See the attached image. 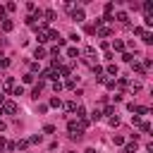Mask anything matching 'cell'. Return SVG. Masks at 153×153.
Returning <instances> with one entry per match:
<instances>
[{"mask_svg":"<svg viewBox=\"0 0 153 153\" xmlns=\"http://www.w3.org/2000/svg\"><path fill=\"white\" fill-rule=\"evenodd\" d=\"M2 112L14 115V112H17V103H14V100H5V103H2Z\"/></svg>","mask_w":153,"mask_h":153,"instance_id":"obj_1","label":"cell"},{"mask_svg":"<svg viewBox=\"0 0 153 153\" xmlns=\"http://www.w3.org/2000/svg\"><path fill=\"white\" fill-rule=\"evenodd\" d=\"M72 19L84 22V10H81V7H74V10H72Z\"/></svg>","mask_w":153,"mask_h":153,"instance_id":"obj_2","label":"cell"},{"mask_svg":"<svg viewBox=\"0 0 153 153\" xmlns=\"http://www.w3.org/2000/svg\"><path fill=\"white\" fill-rule=\"evenodd\" d=\"M84 55H86V57H88L91 62H93V60L98 57V53H96V48H91V45H88V48H84Z\"/></svg>","mask_w":153,"mask_h":153,"instance_id":"obj_3","label":"cell"},{"mask_svg":"<svg viewBox=\"0 0 153 153\" xmlns=\"http://www.w3.org/2000/svg\"><path fill=\"white\" fill-rule=\"evenodd\" d=\"M57 76H60V74H57V69H55V67L43 72V79H55V81H57Z\"/></svg>","mask_w":153,"mask_h":153,"instance_id":"obj_4","label":"cell"},{"mask_svg":"<svg viewBox=\"0 0 153 153\" xmlns=\"http://www.w3.org/2000/svg\"><path fill=\"white\" fill-rule=\"evenodd\" d=\"M2 88H5V91H12V88H14V79H12V76H5V81H2Z\"/></svg>","mask_w":153,"mask_h":153,"instance_id":"obj_5","label":"cell"},{"mask_svg":"<svg viewBox=\"0 0 153 153\" xmlns=\"http://www.w3.org/2000/svg\"><path fill=\"white\" fill-rule=\"evenodd\" d=\"M48 33H50V31H48L45 26H41V29H38V41H41V43H43V41H48Z\"/></svg>","mask_w":153,"mask_h":153,"instance_id":"obj_6","label":"cell"},{"mask_svg":"<svg viewBox=\"0 0 153 153\" xmlns=\"http://www.w3.org/2000/svg\"><path fill=\"white\" fill-rule=\"evenodd\" d=\"M43 88H45V81H38V84H36V86H33V91H31V93H33V96H36V98H38V96H41V91H43Z\"/></svg>","mask_w":153,"mask_h":153,"instance_id":"obj_7","label":"cell"},{"mask_svg":"<svg viewBox=\"0 0 153 153\" xmlns=\"http://www.w3.org/2000/svg\"><path fill=\"white\" fill-rule=\"evenodd\" d=\"M115 19H117L120 24H127V22H129V14H127V12H117V17H115Z\"/></svg>","mask_w":153,"mask_h":153,"instance_id":"obj_8","label":"cell"},{"mask_svg":"<svg viewBox=\"0 0 153 153\" xmlns=\"http://www.w3.org/2000/svg\"><path fill=\"white\" fill-rule=\"evenodd\" d=\"M14 148H19V151H26V148H29V139H22V141H17V143H14Z\"/></svg>","mask_w":153,"mask_h":153,"instance_id":"obj_9","label":"cell"},{"mask_svg":"<svg viewBox=\"0 0 153 153\" xmlns=\"http://www.w3.org/2000/svg\"><path fill=\"white\" fill-rule=\"evenodd\" d=\"M98 36H100V38H108V36H110V29H108V26H98Z\"/></svg>","mask_w":153,"mask_h":153,"instance_id":"obj_10","label":"cell"},{"mask_svg":"<svg viewBox=\"0 0 153 153\" xmlns=\"http://www.w3.org/2000/svg\"><path fill=\"white\" fill-rule=\"evenodd\" d=\"M74 112H76V117H79V120H84V117H86V108H84V105H76V110H74Z\"/></svg>","mask_w":153,"mask_h":153,"instance_id":"obj_11","label":"cell"},{"mask_svg":"<svg viewBox=\"0 0 153 153\" xmlns=\"http://www.w3.org/2000/svg\"><path fill=\"white\" fill-rule=\"evenodd\" d=\"M12 29H14V24L10 19H2V31H12Z\"/></svg>","mask_w":153,"mask_h":153,"instance_id":"obj_12","label":"cell"},{"mask_svg":"<svg viewBox=\"0 0 153 153\" xmlns=\"http://www.w3.org/2000/svg\"><path fill=\"white\" fill-rule=\"evenodd\" d=\"M45 55H48V50H45V48H36V53H33V57H38V60H41V57H45Z\"/></svg>","mask_w":153,"mask_h":153,"instance_id":"obj_13","label":"cell"},{"mask_svg":"<svg viewBox=\"0 0 153 153\" xmlns=\"http://www.w3.org/2000/svg\"><path fill=\"white\" fill-rule=\"evenodd\" d=\"M129 91L139 93V91H141V84H139V81H131V84H129Z\"/></svg>","mask_w":153,"mask_h":153,"instance_id":"obj_14","label":"cell"},{"mask_svg":"<svg viewBox=\"0 0 153 153\" xmlns=\"http://www.w3.org/2000/svg\"><path fill=\"white\" fill-rule=\"evenodd\" d=\"M65 110H67V112H74V110H76V103H74V100L65 103Z\"/></svg>","mask_w":153,"mask_h":153,"instance_id":"obj_15","label":"cell"},{"mask_svg":"<svg viewBox=\"0 0 153 153\" xmlns=\"http://www.w3.org/2000/svg\"><path fill=\"white\" fill-rule=\"evenodd\" d=\"M112 143H115V146H124V139H122L120 134H115V136H112Z\"/></svg>","mask_w":153,"mask_h":153,"instance_id":"obj_16","label":"cell"},{"mask_svg":"<svg viewBox=\"0 0 153 153\" xmlns=\"http://www.w3.org/2000/svg\"><path fill=\"white\" fill-rule=\"evenodd\" d=\"M136 151H139L136 143H127V146H124V153H136Z\"/></svg>","mask_w":153,"mask_h":153,"instance_id":"obj_17","label":"cell"},{"mask_svg":"<svg viewBox=\"0 0 153 153\" xmlns=\"http://www.w3.org/2000/svg\"><path fill=\"white\" fill-rule=\"evenodd\" d=\"M43 14H45V22H53V19H55V12H53V10H45Z\"/></svg>","mask_w":153,"mask_h":153,"instance_id":"obj_18","label":"cell"},{"mask_svg":"<svg viewBox=\"0 0 153 153\" xmlns=\"http://www.w3.org/2000/svg\"><path fill=\"white\" fill-rule=\"evenodd\" d=\"M67 57H79V50L76 48H67Z\"/></svg>","mask_w":153,"mask_h":153,"instance_id":"obj_19","label":"cell"},{"mask_svg":"<svg viewBox=\"0 0 153 153\" xmlns=\"http://www.w3.org/2000/svg\"><path fill=\"white\" fill-rule=\"evenodd\" d=\"M48 105H50V108H60V105H62V100H60V98H50V103H48Z\"/></svg>","mask_w":153,"mask_h":153,"instance_id":"obj_20","label":"cell"},{"mask_svg":"<svg viewBox=\"0 0 153 153\" xmlns=\"http://www.w3.org/2000/svg\"><path fill=\"white\" fill-rule=\"evenodd\" d=\"M112 10H115V2H105V17H108Z\"/></svg>","mask_w":153,"mask_h":153,"instance_id":"obj_21","label":"cell"},{"mask_svg":"<svg viewBox=\"0 0 153 153\" xmlns=\"http://www.w3.org/2000/svg\"><path fill=\"white\" fill-rule=\"evenodd\" d=\"M134 72H136V74H143L146 69H143V65H139V62H134Z\"/></svg>","mask_w":153,"mask_h":153,"instance_id":"obj_22","label":"cell"},{"mask_svg":"<svg viewBox=\"0 0 153 153\" xmlns=\"http://www.w3.org/2000/svg\"><path fill=\"white\" fill-rule=\"evenodd\" d=\"M143 10L151 14V10H153V2H151V0H146V2H143Z\"/></svg>","mask_w":153,"mask_h":153,"instance_id":"obj_23","label":"cell"},{"mask_svg":"<svg viewBox=\"0 0 153 153\" xmlns=\"http://www.w3.org/2000/svg\"><path fill=\"white\" fill-rule=\"evenodd\" d=\"M112 48H115V50H124V43H122V41H115Z\"/></svg>","mask_w":153,"mask_h":153,"instance_id":"obj_24","label":"cell"},{"mask_svg":"<svg viewBox=\"0 0 153 153\" xmlns=\"http://www.w3.org/2000/svg\"><path fill=\"white\" fill-rule=\"evenodd\" d=\"M105 72H108V74H117V65H108Z\"/></svg>","mask_w":153,"mask_h":153,"instance_id":"obj_25","label":"cell"},{"mask_svg":"<svg viewBox=\"0 0 153 153\" xmlns=\"http://www.w3.org/2000/svg\"><path fill=\"white\" fill-rule=\"evenodd\" d=\"M12 93H14V96H24V88H22V86H14Z\"/></svg>","mask_w":153,"mask_h":153,"instance_id":"obj_26","label":"cell"},{"mask_svg":"<svg viewBox=\"0 0 153 153\" xmlns=\"http://www.w3.org/2000/svg\"><path fill=\"white\" fill-rule=\"evenodd\" d=\"M143 41H146V43H153V33H146V31H143Z\"/></svg>","mask_w":153,"mask_h":153,"instance_id":"obj_27","label":"cell"},{"mask_svg":"<svg viewBox=\"0 0 153 153\" xmlns=\"http://www.w3.org/2000/svg\"><path fill=\"white\" fill-rule=\"evenodd\" d=\"M122 60H124V62H131V60H134V55H131V53H124V55H122Z\"/></svg>","mask_w":153,"mask_h":153,"instance_id":"obj_28","label":"cell"},{"mask_svg":"<svg viewBox=\"0 0 153 153\" xmlns=\"http://www.w3.org/2000/svg\"><path fill=\"white\" fill-rule=\"evenodd\" d=\"M65 86H67V88H74V86H76V81H74V79H67V81H65Z\"/></svg>","mask_w":153,"mask_h":153,"instance_id":"obj_29","label":"cell"},{"mask_svg":"<svg viewBox=\"0 0 153 153\" xmlns=\"http://www.w3.org/2000/svg\"><path fill=\"white\" fill-rule=\"evenodd\" d=\"M91 120H93V122H98V120H100V112H98V110H93V112H91Z\"/></svg>","mask_w":153,"mask_h":153,"instance_id":"obj_30","label":"cell"},{"mask_svg":"<svg viewBox=\"0 0 153 153\" xmlns=\"http://www.w3.org/2000/svg\"><path fill=\"white\" fill-rule=\"evenodd\" d=\"M108 122H110V124H112V127H117V124H120V117H117V115H115V117H110V120H108Z\"/></svg>","mask_w":153,"mask_h":153,"instance_id":"obj_31","label":"cell"},{"mask_svg":"<svg viewBox=\"0 0 153 153\" xmlns=\"http://www.w3.org/2000/svg\"><path fill=\"white\" fill-rule=\"evenodd\" d=\"M43 131H45V134H53V131H55V127H53V124H45V127H43Z\"/></svg>","mask_w":153,"mask_h":153,"instance_id":"obj_32","label":"cell"},{"mask_svg":"<svg viewBox=\"0 0 153 153\" xmlns=\"http://www.w3.org/2000/svg\"><path fill=\"white\" fill-rule=\"evenodd\" d=\"M141 131H143V134H148V131H151V124H148V122H143V124H141Z\"/></svg>","mask_w":153,"mask_h":153,"instance_id":"obj_33","label":"cell"},{"mask_svg":"<svg viewBox=\"0 0 153 153\" xmlns=\"http://www.w3.org/2000/svg\"><path fill=\"white\" fill-rule=\"evenodd\" d=\"M29 143H41V134H36V136H31V139H29Z\"/></svg>","mask_w":153,"mask_h":153,"instance_id":"obj_34","label":"cell"},{"mask_svg":"<svg viewBox=\"0 0 153 153\" xmlns=\"http://www.w3.org/2000/svg\"><path fill=\"white\" fill-rule=\"evenodd\" d=\"M33 81V74H24V84H31Z\"/></svg>","mask_w":153,"mask_h":153,"instance_id":"obj_35","label":"cell"},{"mask_svg":"<svg viewBox=\"0 0 153 153\" xmlns=\"http://www.w3.org/2000/svg\"><path fill=\"white\" fill-rule=\"evenodd\" d=\"M53 91H55V93H57V91H62V84H60V81H55V84H53Z\"/></svg>","mask_w":153,"mask_h":153,"instance_id":"obj_36","label":"cell"},{"mask_svg":"<svg viewBox=\"0 0 153 153\" xmlns=\"http://www.w3.org/2000/svg\"><path fill=\"white\" fill-rule=\"evenodd\" d=\"M5 14H7V10H5V7H0V19H5Z\"/></svg>","mask_w":153,"mask_h":153,"instance_id":"obj_37","label":"cell"},{"mask_svg":"<svg viewBox=\"0 0 153 153\" xmlns=\"http://www.w3.org/2000/svg\"><path fill=\"white\" fill-rule=\"evenodd\" d=\"M5 129H7V124H5L2 120H0V131H5Z\"/></svg>","mask_w":153,"mask_h":153,"instance_id":"obj_38","label":"cell"},{"mask_svg":"<svg viewBox=\"0 0 153 153\" xmlns=\"http://www.w3.org/2000/svg\"><path fill=\"white\" fill-rule=\"evenodd\" d=\"M2 103H5V96H2V93H0V108H2Z\"/></svg>","mask_w":153,"mask_h":153,"instance_id":"obj_39","label":"cell"},{"mask_svg":"<svg viewBox=\"0 0 153 153\" xmlns=\"http://www.w3.org/2000/svg\"><path fill=\"white\" fill-rule=\"evenodd\" d=\"M67 153H74V151H67Z\"/></svg>","mask_w":153,"mask_h":153,"instance_id":"obj_40","label":"cell"},{"mask_svg":"<svg viewBox=\"0 0 153 153\" xmlns=\"http://www.w3.org/2000/svg\"><path fill=\"white\" fill-rule=\"evenodd\" d=\"M96 153H98V151H96Z\"/></svg>","mask_w":153,"mask_h":153,"instance_id":"obj_41","label":"cell"}]
</instances>
